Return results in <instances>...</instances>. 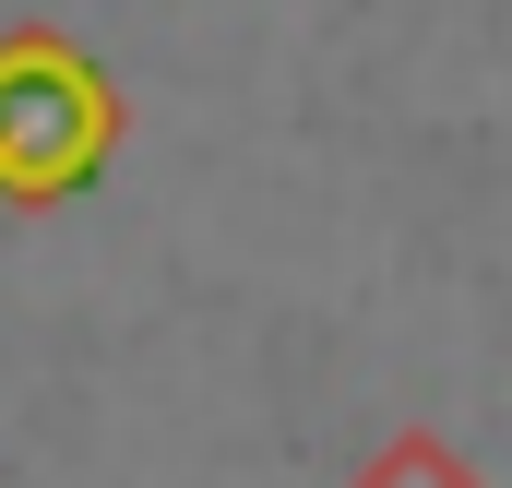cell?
<instances>
[{
  "label": "cell",
  "instance_id": "6da1fadb",
  "mask_svg": "<svg viewBox=\"0 0 512 488\" xmlns=\"http://www.w3.org/2000/svg\"><path fill=\"white\" fill-rule=\"evenodd\" d=\"M108 143H120V108H108V84H96L84 48H60V36H0V191H12V203L84 191Z\"/></svg>",
  "mask_w": 512,
  "mask_h": 488
},
{
  "label": "cell",
  "instance_id": "7a4b0ae2",
  "mask_svg": "<svg viewBox=\"0 0 512 488\" xmlns=\"http://www.w3.org/2000/svg\"><path fill=\"white\" fill-rule=\"evenodd\" d=\"M346 488H489V477H477L441 429H393V441H382V453H370Z\"/></svg>",
  "mask_w": 512,
  "mask_h": 488
}]
</instances>
